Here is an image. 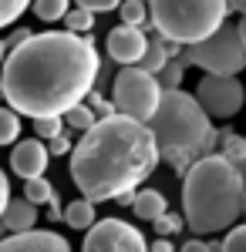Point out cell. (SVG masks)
<instances>
[{
	"mask_svg": "<svg viewBox=\"0 0 246 252\" xmlns=\"http://www.w3.org/2000/svg\"><path fill=\"white\" fill-rule=\"evenodd\" d=\"M0 94L14 115L64 118L95 91L101 74L95 37H75L68 31H44L27 44L7 51Z\"/></svg>",
	"mask_w": 246,
	"mask_h": 252,
	"instance_id": "obj_1",
	"label": "cell"
},
{
	"mask_svg": "<svg viewBox=\"0 0 246 252\" xmlns=\"http://www.w3.org/2000/svg\"><path fill=\"white\" fill-rule=\"evenodd\" d=\"M159 168L155 138L142 121L125 115L98 118L71 148V182L84 202H112L122 192H135Z\"/></svg>",
	"mask_w": 246,
	"mask_h": 252,
	"instance_id": "obj_2",
	"label": "cell"
},
{
	"mask_svg": "<svg viewBox=\"0 0 246 252\" xmlns=\"http://www.w3.org/2000/svg\"><path fill=\"white\" fill-rule=\"evenodd\" d=\"M243 178L223 155L196 158L182 178V222L196 239L233 229L243 215Z\"/></svg>",
	"mask_w": 246,
	"mask_h": 252,
	"instance_id": "obj_3",
	"label": "cell"
},
{
	"mask_svg": "<svg viewBox=\"0 0 246 252\" xmlns=\"http://www.w3.org/2000/svg\"><path fill=\"white\" fill-rule=\"evenodd\" d=\"M145 128L155 138L159 161H169L179 178H186L196 158L216 155V128L206 118V111L199 108V101L182 88L162 91V101Z\"/></svg>",
	"mask_w": 246,
	"mask_h": 252,
	"instance_id": "obj_4",
	"label": "cell"
},
{
	"mask_svg": "<svg viewBox=\"0 0 246 252\" xmlns=\"http://www.w3.org/2000/svg\"><path fill=\"white\" fill-rule=\"evenodd\" d=\"M149 7V31L162 40L192 47L212 37L229 17L226 0H145Z\"/></svg>",
	"mask_w": 246,
	"mask_h": 252,
	"instance_id": "obj_5",
	"label": "cell"
},
{
	"mask_svg": "<svg viewBox=\"0 0 246 252\" xmlns=\"http://www.w3.org/2000/svg\"><path fill=\"white\" fill-rule=\"evenodd\" d=\"M179 58L186 61V67H203L206 74H216V78H236L246 67V51L233 24H223L212 37L182 47Z\"/></svg>",
	"mask_w": 246,
	"mask_h": 252,
	"instance_id": "obj_6",
	"label": "cell"
},
{
	"mask_svg": "<svg viewBox=\"0 0 246 252\" xmlns=\"http://www.w3.org/2000/svg\"><path fill=\"white\" fill-rule=\"evenodd\" d=\"M159 101H162L159 81L152 78V74H145L138 64H135V67H122V71L115 74V81H112V104H115L118 115L149 125V118L155 115Z\"/></svg>",
	"mask_w": 246,
	"mask_h": 252,
	"instance_id": "obj_7",
	"label": "cell"
},
{
	"mask_svg": "<svg viewBox=\"0 0 246 252\" xmlns=\"http://www.w3.org/2000/svg\"><path fill=\"white\" fill-rule=\"evenodd\" d=\"M192 97L199 101V108L206 111V118H236L246 104V88L240 78H216V74H203Z\"/></svg>",
	"mask_w": 246,
	"mask_h": 252,
	"instance_id": "obj_8",
	"label": "cell"
},
{
	"mask_svg": "<svg viewBox=\"0 0 246 252\" xmlns=\"http://www.w3.org/2000/svg\"><path fill=\"white\" fill-rule=\"evenodd\" d=\"M81 252H149V242L125 219H98L84 235Z\"/></svg>",
	"mask_w": 246,
	"mask_h": 252,
	"instance_id": "obj_9",
	"label": "cell"
},
{
	"mask_svg": "<svg viewBox=\"0 0 246 252\" xmlns=\"http://www.w3.org/2000/svg\"><path fill=\"white\" fill-rule=\"evenodd\" d=\"M145 47H149V37H145V31H138V27H112L108 31V40H105V51H108V58L115 64H122V67H135L142 54H145Z\"/></svg>",
	"mask_w": 246,
	"mask_h": 252,
	"instance_id": "obj_10",
	"label": "cell"
},
{
	"mask_svg": "<svg viewBox=\"0 0 246 252\" xmlns=\"http://www.w3.org/2000/svg\"><path fill=\"white\" fill-rule=\"evenodd\" d=\"M47 165H51V155H47L44 141H38V138L17 141L14 152H10V172L20 175L24 182H31V178H44Z\"/></svg>",
	"mask_w": 246,
	"mask_h": 252,
	"instance_id": "obj_11",
	"label": "cell"
},
{
	"mask_svg": "<svg viewBox=\"0 0 246 252\" xmlns=\"http://www.w3.org/2000/svg\"><path fill=\"white\" fill-rule=\"evenodd\" d=\"M0 252H71V242L51 229H31L20 235H3Z\"/></svg>",
	"mask_w": 246,
	"mask_h": 252,
	"instance_id": "obj_12",
	"label": "cell"
},
{
	"mask_svg": "<svg viewBox=\"0 0 246 252\" xmlns=\"http://www.w3.org/2000/svg\"><path fill=\"white\" fill-rule=\"evenodd\" d=\"M0 225H3L7 235L31 232V229L38 225V209H34L31 202H24V198H10L7 209H3V215H0Z\"/></svg>",
	"mask_w": 246,
	"mask_h": 252,
	"instance_id": "obj_13",
	"label": "cell"
},
{
	"mask_svg": "<svg viewBox=\"0 0 246 252\" xmlns=\"http://www.w3.org/2000/svg\"><path fill=\"white\" fill-rule=\"evenodd\" d=\"M216 155L226 158L246 185V138L236 135V131H229V128L226 131H216Z\"/></svg>",
	"mask_w": 246,
	"mask_h": 252,
	"instance_id": "obj_14",
	"label": "cell"
},
{
	"mask_svg": "<svg viewBox=\"0 0 246 252\" xmlns=\"http://www.w3.org/2000/svg\"><path fill=\"white\" fill-rule=\"evenodd\" d=\"M179 54H182L179 44H169V40H162L159 34H155V37H149V47H145V54H142V61H138V67L155 78V74H159L172 58H179Z\"/></svg>",
	"mask_w": 246,
	"mask_h": 252,
	"instance_id": "obj_15",
	"label": "cell"
},
{
	"mask_svg": "<svg viewBox=\"0 0 246 252\" xmlns=\"http://www.w3.org/2000/svg\"><path fill=\"white\" fill-rule=\"evenodd\" d=\"M132 212L138 219H145V222H155V219H162V215L169 212V198L159 192V189H145V192H135V205Z\"/></svg>",
	"mask_w": 246,
	"mask_h": 252,
	"instance_id": "obj_16",
	"label": "cell"
},
{
	"mask_svg": "<svg viewBox=\"0 0 246 252\" xmlns=\"http://www.w3.org/2000/svg\"><path fill=\"white\" fill-rule=\"evenodd\" d=\"M61 222H68L71 229H81V232H88V229H91V225L98 222L95 205H91V202H84V198H75V202H68V205H64V215H61Z\"/></svg>",
	"mask_w": 246,
	"mask_h": 252,
	"instance_id": "obj_17",
	"label": "cell"
},
{
	"mask_svg": "<svg viewBox=\"0 0 246 252\" xmlns=\"http://www.w3.org/2000/svg\"><path fill=\"white\" fill-rule=\"evenodd\" d=\"M64 27H68V34H75V37H91V31H95V14L71 7V10L64 14Z\"/></svg>",
	"mask_w": 246,
	"mask_h": 252,
	"instance_id": "obj_18",
	"label": "cell"
},
{
	"mask_svg": "<svg viewBox=\"0 0 246 252\" xmlns=\"http://www.w3.org/2000/svg\"><path fill=\"white\" fill-rule=\"evenodd\" d=\"M54 185L47 182V178H31V182H24V202H31L34 209L38 205H47L51 198H54Z\"/></svg>",
	"mask_w": 246,
	"mask_h": 252,
	"instance_id": "obj_19",
	"label": "cell"
},
{
	"mask_svg": "<svg viewBox=\"0 0 246 252\" xmlns=\"http://www.w3.org/2000/svg\"><path fill=\"white\" fill-rule=\"evenodd\" d=\"M38 20L44 24H54V20H64V14L71 10V0H31Z\"/></svg>",
	"mask_w": 246,
	"mask_h": 252,
	"instance_id": "obj_20",
	"label": "cell"
},
{
	"mask_svg": "<svg viewBox=\"0 0 246 252\" xmlns=\"http://www.w3.org/2000/svg\"><path fill=\"white\" fill-rule=\"evenodd\" d=\"M118 14H122V24L125 27H145L149 24V7H145V0H122V7H118Z\"/></svg>",
	"mask_w": 246,
	"mask_h": 252,
	"instance_id": "obj_21",
	"label": "cell"
},
{
	"mask_svg": "<svg viewBox=\"0 0 246 252\" xmlns=\"http://www.w3.org/2000/svg\"><path fill=\"white\" fill-rule=\"evenodd\" d=\"M95 121H98V115L91 111V108H88V104H84V101H81V104H75V108L64 115V125H68V131H81V135H84L88 128H95Z\"/></svg>",
	"mask_w": 246,
	"mask_h": 252,
	"instance_id": "obj_22",
	"label": "cell"
},
{
	"mask_svg": "<svg viewBox=\"0 0 246 252\" xmlns=\"http://www.w3.org/2000/svg\"><path fill=\"white\" fill-rule=\"evenodd\" d=\"M182 74H186V61H182V58H172L169 64L155 74V81H159V88H162V91H179Z\"/></svg>",
	"mask_w": 246,
	"mask_h": 252,
	"instance_id": "obj_23",
	"label": "cell"
},
{
	"mask_svg": "<svg viewBox=\"0 0 246 252\" xmlns=\"http://www.w3.org/2000/svg\"><path fill=\"white\" fill-rule=\"evenodd\" d=\"M20 138V118L0 104V145H17Z\"/></svg>",
	"mask_w": 246,
	"mask_h": 252,
	"instance_id": "obj_24",
	"label": "cell"
},
{
	"mask_svg": "<svg viewBox=\"0 0 246 252\" xmlns=\"http://www.w3.org/2000/svg\"><path fill=\"white\" fill-rule=\"evenodd\" d=\"M152 225H155V235H159V239H169V235H179L182 229H186L182 215H175V212H165L162 219H155Z\"/></svg>",
	"mask_w": 246,
	"mask_h": 252,
	"instance_id": "obj_25",
	"label": "cell"
},
{
	"mask_svg": "<svg viewBox=\"0 0 246 252\" xmlns=\"http://www.w3.org/2000/svg\"><path fill=\"white\" fill-rule=\"evenodd\" d=\"M64 131V118H38L34 121V135H38V141H51V138H57Z\"/></svg>",
	"mask_w": 246,
	"mask_h": 252,
	"instance_id": "obj_26",
	"label": "cell"
},
{
	"mask_svg": "<svg viewBox=\"0 0 246 252\" xmlns=\"http://www.w3.org/2000/svg\"><path fill=\"white\" fill-rule=\"evenodd\" d=\"M31 7V0H0V31L10 27L14 20H20V14Z\"/></svg>",
	"mask_w": 246,
	"mask_h": 252,
	"instance_id": "obj_27",
	"label": "cell"
},
{
	"mask_svg": "<svg viewBox=\"0 0 246 252\" xmlns=\"http://www.w3.org/2000/svg\"><path fill=\"white\" fill-rule=\"evenodd\" d=\"M219 252H246V225H233L219 242Z\"/></svg>",
	"mask_w": 246,
	"mask_h": 252,
	"instance_id": "obj_28",
	"label": "cell"
},
{
	"mask_svg": "<svg viewBox=\"0 0 246 252\" xmlns=\"http://www.w3.org/2000/svg\"><path fill=\"white\" fill-rule=\"evenodd\" d=\"M78 10H88V14H108V10H118L122 0H75Z\"/></svg>",
	"mask_w": 246,
	"mask_h": 252,
	"instance_id": "obj_29",
	"label": "cell"
},
{
	"mask_svg": "<svg viewBox=\"0 0 246 252\" xmlns=\"http://www.w3.org/2000/svg\"><path fill=\"white\" fill-rule=\"evenodd\" d=\"M84 104H88V108H91L98 118H112V115H118V111H115V104H112V101H105V97L98 94V91H91V94L84 97Z\"/></svg>",
	"mask_w": 246,
	"mask_h": 252,
	"instance_id": "obj_30",
	"label": "cell"
},
{
	"mask_svg": "<svg viewBox=\"0 0 246 252\" xmlns=\"http://www.w3.org/2000/svg\"><path fill=\"white\" fill-rule=\"evenodd\" d=\"M44 148H47V155H68V152L75 148V138H71V131H61V135L51 138Z\"/></svg>",
	"mask_w": 246,
	"mask_h": 252,
	"instance_id": "obj_31",
	"label": "cell"
},
{
	"mask_svg": "<svg viewBox=\"0 0 246 252\" xmlns=\"http://www.w3.org/2000/svg\"><path fill=\"white\" fill-rule=\"evenodd\" d=\"M31 37H34V31H27V27H17V31H10V37L3 40V47H7V51H14V47H20V44H27Z\"/></svg>",
	"mask_w": 246,
	"mask_h": 252,
	"instance_id": "obj_32",
	"label": "cell"
},
{
	"mask_svg": "<svg viewBox=\"0 0 246 252\" xmlns=\"http://www.w3.org/2000/svg\"><path fill=\"white\" fill-rule=\"evenodd\" d=\"M7 202H10V178H7V172L0 168V215H3V209H7Z\"/></svg>",
	"mask_w": 246,
	"mask_h": 252,
	"instance_id": "obj_33",
	"label": "cell"
},
{
	"mask_svg": "<svg viewBox=\"0 0 246 252\" xmlns=\"http://www.w3.org/2000/svg\"><path fill=\"white\" fill-rule=\"evenodd\" d=\"M179 252H209V242H206V239H196V235H192V239H186V242L179 246Z\"/></svg>",
	"mask_w": 246,
	"mask_h": 252,
	"instance_id": "obj_34",
	"label": "cell"
},
{
	"mask_svg": "<svg viewBox=\"0 0 246 252\" xmlns=\"http://www.w3.org/2000/svg\"><path fill=\"white\" fill-rule=\"evenodd\" d=\"M61 215H64V205H61V198H51V202H47V219H51V222H61Z\"/></svg>",
	"mask_w": 246,
	"mask_h": 252,
	"instance_id": "obj_35",
	"label": "cell"
},
{
	"mask_svg": "<svg viewBox=\"0 0 246 252\" xmlns=\"http://www.w3.org/2000/svg\"><path fill=\"white\" fill-rule=\"evenodd\" d=\"M149 252H175V246H172V239H155L149 242Z\"/></svg>",
	"mask_w": 246,
	"mask_h": 252,
	"instance_id": "obj_36",
	"label": "cell"
},
{
	"mask_svg": "<svg viewBox=\"0 0 246 252\" xmlns=\"http://www.w3.org/2000/svg\"><path fill=\"white\" fill-rule=\"evenodd\" d=\"M115 202H118V205H125V209H132V205H135V192H122Z\"/></svg>",
	"mask_w": 246,
	"mask_h": 252,
	"instance_id": "obj_37",
	"label": "cell"
},
{
	"mask_svg": "<svg viewBox=\"0 0 246 252\" xmlns=\"http://www.w3.org/2000/svg\"><path fill=\"white\" fill-rule=\"evenodd\" d=\"M226 7H229V10H236V14H243V17H246V0H226Z\"/></svg>",
	"mask_w": 246,
	"mask_h": 252,
	"instance_id": "obj_38",
	"label": "cell"
},
{
	"mask_svg": "<svg viewBox=\"0 0 246 252\" xmlns=\"http://www.w3.org/2000/svg\"><path fill=\"white\" fill-rule=\"evenodd\" d=\"M236 34H240V44H243V51H246V17L236 24Z\"/></svg>",
	"mask_w": 246,
	"mask_h": 252,
	"instance_id": "obj_39",
	"label": "cell"
},
{
	"mask_svg": "<svg viewBox=\"0 0 246 252\" xmlns=\"http://www.w3.org/2000/svg\"><path fill=\"white\" fill-rule=\"evenodd\" d=\"M3 58H7V47H3V40H0V64H3Z\"/></svg>",
	"mask_w": 246,
	"mask_h": 252,
	"instance_id": "obj_40",
	"label": "cell"
},
{
	"mask_svg": "<svg viewBox=\"0 0 246 252\" xmlns=\"http://www.w3.org/2000/svg\"><path fill=\"white\" fill-rule=\"evenodd\" d=\"M240 212L246 215V189H243V205H240Z\"/></svg>",
	"mask_w": 246,
	"mask_h": 252,
	"instance_id": "obj_41",
	"label": "cell"
},
{
	"mask_svg": "<svg viewBox=\"0 0 246 252\" xmlns=\"http://www.w3.org/2000/svg\"><path fill=\"white\" fill-rule=\"evenodd\" d=\"M0 101H3V94H0Z\"/></svg>",
	"mask_w": 246,
	"mask_h": 252,
	"instance_id": "obj_42",
	"label": "cell"
}]
</instances>
